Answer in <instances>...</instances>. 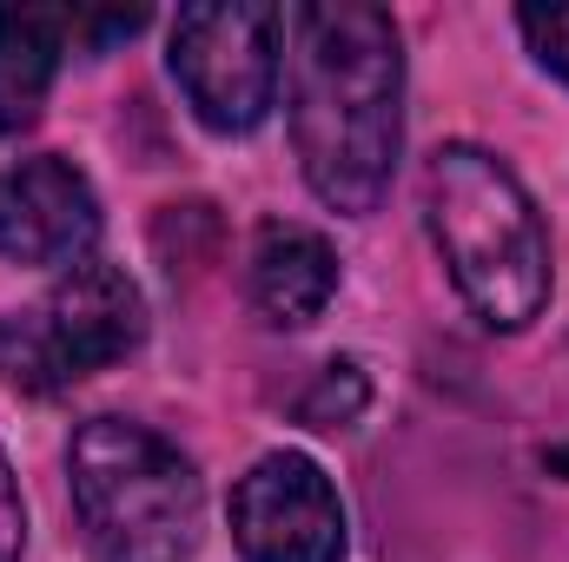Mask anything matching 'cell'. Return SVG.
Returning <instances> with one entry per match:
<instances>
[{
    "instance_id": "obj_1",
    "label": "cell",
    "mask_w": 569,
    "mask_h": 562,
    "mask_svg": "<svg viewBox=\"0 0 569 562\" xmlns=\"http://www.w3.org/2000/svg\"><path fill=\"white\" fill-rule=\"evenodd\" d=\"M291 140L331 212H371L405 145V53L385 7H291Z\"/></svg>"
},
{
    "instance_id": "obj_2",
    "label": "cell",
    "mask_w": 569,
    "mask_h": 562,
    "mask_svg": "<svg viewBox=\"0 0 569 562\" xmlns=\"http://www.w3.org/2000/svg\"><path fill=\"white\" fill-rule=\"evenodd\" d=\"M425 212L463 304L490 331H523L550 298V239L503 159L443 145L425 172Z\"/></svg>"
},
{
    "instance_id": "obj_3",
    "label": "cell",
    "mask_w": 569,
    "mask_h": 562,
    "mask_svg": "<svg viewBox=\"0 0 569 562\" xmlns=\"http://www.w3.org/2000/svg\"><path fill=\"white\" fill-rule=\"evenodd\" d=\"M67 470L80 530L100 562H192L206 490L159 430L127 418L80 423Z\"/></svg>"
},
{
    "instance_id": "obj_4",
    "label": "cell",
    "mask_w": 569,
    "mask_h": 562,
    "mask_svg": "<svg viewBox=\"0 0 569 562\" xmlns=\"http://www.w3.org/2000/svg\"><path fill=\"white\" fill-rule=\"evenodd\" d=\"M146 338V304L140 284L120 265L80 259L67 279L53 284L33 311L0 318V384L53 398L107 364H120Z\"/></svg>"
},
{
    "instance_id": "obj_5",
    "label": "cell",
    "mask_w": 569,
    "mask_h": 562,
    "mask_svg": "<svg viewBox=\"0 0 569 562\" xmlns=\"http://www.w3.org/2000/svg\"><path fill=\"white\" fill-rule=\"evenodd\" d=\"M279 7L206 0L172 20V73L212 133H252L279 100Z\"/></svg>"
},
{
    "instance_id": "obj_6",
    "label": "cell",
    "mask_w": 569,
    "mask_h": 562,
    "mask_svg": "<svg viewBox=\"0 0 569 562\" xmlns=\"http://www.w3.org/2000/svg\"><path fill=\"white\" fill-rule=\"evenodd\" d=\"M232 543L246 562H338L345 503L331 476L298 450L259 456L232 490Z\"/></svg>"
},
{
    "instance_id": "obj_7",
    "label": "cell",
    "mask_w": 569,
    "mask_h": 562,
    "mask_svg": "<svg viewBox=\"0 0 569 562\" xmlns=\"http://www.w3.org/2000/svg\"><path fill=\"white\" fill-rule=\"evenodd\" d=\"M100 239V199L80 165L40 152L0 172V259L13 265H80Z\"/></svg>"
},
{
    "instance_id": "obj_8",
    "label": "cell",
    "mask_w": 569,
    "mask_h": 562,
    "mask_svg": "<svg viewBox=\"0 0 569 562\" xmlns=\"http://www.w3.org/2000/svg\"><path fill=\"white\" fill-rule=\"evenodd\" d=\"M338 291V252L311 232V225H266L259 232V252H252V304L298 331L311 324Z\"/></svg>"
},
{
    "instance_id": "obj_9",
    "label": "cell",
    "mask_w": 569,
    "mask_h": 562,
    "mask_svg": "<svg viewBox=\"0 0 569 562\" xmlns=\"http://www.w3.org/2000/svg\"><path fill=\"white\" fill-rule=\"evenodd\" d=\"M67 47H73L67 7H0V140L40 120Z\"/></svg>"
},
{
    "instance_id": "obj_10",
    "label": "cell",
    "mask_w": 569,
    "mask_h": 562,
    "mask_svg": "<svg viewBox=\"0 0 569 562\" xmlns=\"http://www.w3.org/2000/svg\"><path fill=\"white\" fill-rule=\"evenodd\" d=\"M365 411V378H358V364H331L325 378H318V391L305 398V423L311 430H338V423H351Z\"/></svg>"
},
{
    "instance_id": "obj_11",
    "label": "cell",
    "mask_w": 569,
    "mask_h": 562,
    "mask_svg": "<svg viewBox=\"0 0 569 562\" xmlns=\"http://www.w3.org/2000/svg\"><path fill=\"white\" fill-rule=\"evenodd\" d=\"M517 27H523L530 53H537L557 80H569V7H523Z\"/></svg>"
},
{
    "instance_id": "obj_12",
    "label": "cell",
    "mask_w": 569,
    "mask_h": 562,
    "mask_svg": "<svg viewBox=\"0 0 569 562\" xmlns=\"http://www.w3.org/2000/svg\"><path fill=\"white\" fill-rule=\"evenodd\" d=\"M20 543H27V510H20L13 470H7V456H0V562H20Z\"/></svg>"
},
{
    "instance_id": "obj_13",
    "label": "cell",
    "mask_w": 569,
    "mask_h": 562,
    "mask_svg": "<svg viewBox=\"0 0 569 562\" xmlns=\"http://www.w3.org/2000/svg\"><path fill=\"white\" fill-rule=\"evenodd\" d=\"M557 463H563V470H569V450H563V456H557Z\"/></svg>"
}]
</instances>
